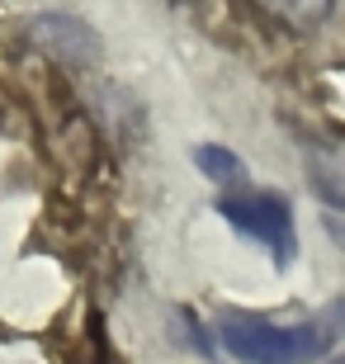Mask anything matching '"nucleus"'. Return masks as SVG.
I'll list each match as a JSON object with an SVG mask.
<instances>
[{"label":"nucleus","mask_w":345,"mask_h":364,"mask_svg":"<svg viewBox=\"0 0 345 364\" xmlns=\"http://www.w3.org/2000/svg\"><path fill=\"white\" fill-rule=\"evenodd\" d=\"M341 331H345V303H331L322 317L298 326H275L265 317H251V312H223L218 317V341L241 364H312L341 341Z\"/></svg>","instance_id":"obj_1"},{"label":"nucleus","mask_w":345,"mask_h":364,"mask_svg":"<svg viewBox=\"0 0 345 364\" xmlns=\"http://www.w3.org/2000/svg\"><path fill=\"white\" fill-rule=\"evenodd\" d=\"M218 213H223L241 237L260 242L279 265L293 260L298 242H293V208H289V199L265 194V189H251V194H227V199L218 203Z\"/></svg>","instance_id":"obj_2"},{"label":"nucleus","mask_w":345,"mask_h":364,"mask_svg":"<svg viewBox=\"0 0 345 364\" xmlns=\"http://www.w3.org/2000/svg\"><path fill=\"white\" fill-rule=\"evenodd\" d=\"M28 43L43 48L48 57H57V62H67V67H85L100 53L95 28L85 19H76V14H38V19H28Z\"/></svg>","instance_id":"obj_3"},{"label":"nucleus","mask_w":345,"mask_h":364,"mask_svg":"<svg viewBox=\"0 0 345 364\" xmlns=\"http://www.w3.org/2000/svg\"><path fill=\"white\" fill-rule=\"evenodd\" d=\"M307 180H312L322 203L345 208V133L317 137L307 147Z\"/></svg>","instance_id":"obj_4"},{"label":"nucleus","mask_w":345,"mask_h":364,"mask_svg":"<svg viewBox=\"0 0 345 364\" xmlns=\"http://www.w3.org/2000/svg\"><path fill=\"white\" fill-rule=\"evenodd\" d=\"M194 161H199V171L208 180H218V185H237V180L246 176V166L237 161V151H227V147H199Z\"/></svg>","instance_id":"obj_5"},{"label":"nucleus","mask_w":345,"mask_h":364,"mask_svg":"<svg viewBox=\"0 0 345 364\" xmlns=\"http://www.w3.org/2000/svg\"><path fill=\"white\" fill-rule=\"evenodd\" d=\"M331 364H345V355H336V360H331Z\"/></svg>","instance_id":"obj_6"}]
</instances>
